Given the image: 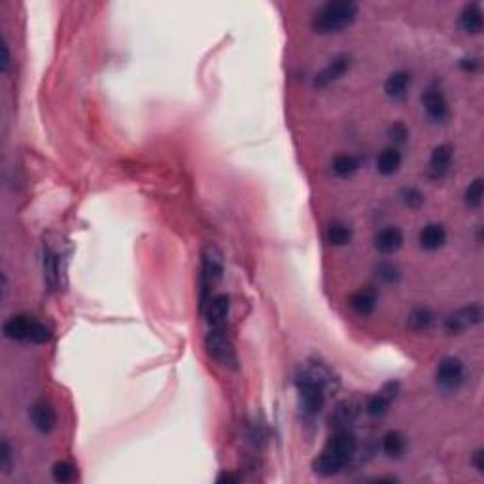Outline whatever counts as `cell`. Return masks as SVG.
I'll use <instances>...</instances> for the list:
<instances>
[{
  "label": "cell",
  "instance_id": "1",
  "mask_svg": "<svg viewBox=\"0 0 484 484\" xmlns=\"http://www.w3.org/2000/svg\"><path fill=\"white\" fill-rule=\"evenodd\" d=\"M358 15V4L340 0V2H327L314 14L312 28L320 35H333L350 27Z\"/></svg>",
  "mask_w": 484,
  "mask_h": 484
},
{
  "label": "cell",
  "instance_id": "2",
  "mask_svg": "<svg viewBox=\"0 0 484 484\" xmlns=\"http://www.w3.org/2000/svg\"><path fill=\"white\" fill-rule=\"evenodd\" d=\"M299 395H301V405L306 416L318 415L325 403V388L320 384L309 371L297 374L295 379Z\"/></svg>",
  "mask_w": 484,
  "mask_h": 484
},
{
  "label": "cell",
  "instance_id": "3",
  "mask_svg": "<svg viewBox=\"0 0 484 484\" xmlns=\"http://www.w3.org/2000/svg\"><path fill=\"white\" fill-rule=\"evenodd\" d=\"M207 350L208 354L218 360L222 365L225 367H235L236 363V356H235V348L231 345L229 340V335L225 331V325H216L212 327L207 335Z\"/></svg>",
  "mask_w": 484,
  "mask_h": 484
},
{
  "label": "cell",
  "instance_id": "4",
  "mask_svg": "<svg viewBox=\"0 0 484 484\" xmlns=\"http://www.w3.org/2000/svg\"><path fill=\"white\" fill-rule=\"evenodd\" d=\"M356 450H358V441L356 437L348 431V429L340 428L335 435L327 441L324 452L327 456H331L335 462H339L343 467H345L354 456H356Z\"/></svg>",
  "mask_w": 484,
  "mask_h": 484
},
{
  "label": "cell",
  "instance_id": "5",
  "mask_svg": "<svg viewBox=\"0 0 484 484\" xmlns=\"http://www.w3.org/2000/svg\"><path fill=\"white\" fill-rule=\"evenodd\" d=\"M437 384L447 390V392H452L456 390L462 381H464V363L462 360H458L454 356H449V358H443L441 363L437 365L435 371Z\"/></svg>",
  "mask_w": 484,
  "mask_h": 484
},
{
  "label": "cell",
  "instance_id": "6",
  "mask_svg": "<svg viewBox=\"0 0 484 484\" xmlns=\"http://www.w3.org/2000/svg\"><path fill=\"white\" fill-rule=\"evenodd\" d=\"M483 318V311L478 304H469V306H464V309H458L456 312H452L444 320V329L450 335H458V333H464L465 329H469L473 325H477Z\"/></svg>",
  "mask_w": 484,
  "mask_h": 484
},
{
  "label": "cell",
  "instance_id": "7",
  "mask_svg": "<svg viewBox=\"0 0 484 484\" xmlns=\"http://www.w3.org/2000/svg\"><path fill=\"white\" fill-rule=\"evenodd\" d=\"M205 259H202V299L207 297L208 290L214 286L220 278H222L223 273V261H222V254L220 250L214 248V246H208L205 250Z\"/></svg>",
  "mask_w": 484,
  "mask_h": 484
},
{
  "label": "cell",
  "instance_id": "8",
  "mask_svg": "<svg viewBox=\"0 0 484 484\" xmlns=\"http://www.w3.org/2000/svg\"><path fill=\"white\" fill-rule=\"evenodd\" d=\"M422 104L424 108H426V112H428V116L433 119V121H444V119L449 118V103H447V98H444V95L441 93V89L429 87L422 95Z\"/></svg>",
  "mask_w": 484,
  "mask_h": 484
},
{
  "label": "cell",
  "instance_id": "9",
  "mask_svg": "<svg viewBox=\"0 0 484 484\" xmlns=\"http://www.w3.org/2000/svg\"><path fill=\"white\" fill-rule=\"evenodd\" d=\"M31 422L40 433H49L57 426V415L53 407L46 401H38L31 408Z\"/></svg>",
  "mask_w": 484,
  "mask_h": 484
},
{
  "label": "cell",
  "instance_id": "10",
  "mask_svg": "<svg viewBox=\"0 0 484 484\" xmlns=\"http://www.w3.org/2000/svg\"><path fill=\"white\" fill-rule=\"evenodd\" d=\"M403 246V231L397 225H388L374 235V248L382 254H395Z\"/></svg>",
  "mask_w": 484,
  "mask_h": 484
},
{
  "label": "cell",
  "instance_id": "11",
  "mask_svg": "<svg viewBox=\"0 0 484 484\" xmlns=\"http://www.w3.org/2000/svg\"><path fill=\"white\" fill-rule=\"evenodd\" d=\"M395 395H397V382H388V384H384L381 392H377V394L369 399V403H367V413L371 416H382L384 413H388V408H390L392 401L395 399Z\"/></svg>",
  "mask_w": 484,
  "mask_h": 484
},
{
  "label": "cell",
  "instance_id": "12",
  "mask_svg": "<svg viewBox=\"0 0 484 484\" xmlns=\"http://www.w3.org/2000/svg\"><path fill=\"white\" fill-rule=\"evenodd\" d=\"M229 297L227 295H216V297H210V301H207V304L202 306V312L207 316L208 324L216 327V325H225V320H227L229 314Z\"/></svg>",
  "mask_w": 484,
  "mask_h": 484
},
{
  "label": "cell",
  "instance_id": "13",
  "mask_svg": "<svg viewBox=\"0 0 484 484\" xmlns=\"http://www.w3.org/2000/svg\"><path fill=\"white\" fill-rule=\"evenodd\" d=\"M350 69V57L348 55H337L327 67H325L318 76L314 78V85L316 87H324L327 83L335 82L346 74V70Z\"/></svg>",
  "mask_w": 484,
  "mask_h": 484
},
{
  "label": "cell",
  "instance_id": "14",
  "mask_svg": "<svg viewBox=\"0 0 484 484\" xmlns=\"http://www.w3.org/2000/svg\"><path fill=\"white\" fill-rule=\"evenodd\" d=\"M377 301H379V291L374 290L373 286H365L361 290L354 291L352 297H350V306H352L356 314L369 316L374 311Z\"/></svg>",
  "mask_w": 484,
  "mask_h": 484
},
{
  "label": "cell",
  "instance_id": "15",
  "mask_svg": "<svg viewBox=\"0 0 484 484\" xmlns=\"http://www.w3.org/2000/svg\"><path fill=\"white\" fill-rule=\"evenodd\" d=\"M452 166V148L449 144L437 146L429 157V174L433 178H443Z\"/></svg>",
  "mask_w": 484,
  "mask_h": 484
},
{
  "label": "cell",
  "instance_id": "16",
  "mask_svg": "<svg viewBox=\"0 0 484 484\" xmlns=\"http://www.w3.org/2000/svg\"><path fill=\"white\" fill-rule=\"evenodd\" d=\"M36 320L28 316H12L4 324V335L12 340H31V333L35 327Z\"/></svg>",
  "mask_w": 484,
  "mask_h": 484
},
{
  "label": "cell",
  "instance_id": "17",
  "mask_svg": "<svg viewBox=\"0 0 484 484\" xmlns=\"http://www.w3.org/2000/svg\"><path fill=\"white\" fill-rule=\"evenodd\" d=\"M408 87H410V74L405 70H395L388 76L386 83H384V91L390 98L394 101H403L407 97Z\"/></svg>",
  "mask_w": 484,
  "mask_h": 484
},
{
  "label": "cell",
  "instance_id": "18",
  "mask_svg": "<svg viewBox=\"0 0 484 484\" xmlns=\"http://www.w3.org/2000/svg\"><path fill=\"white\" fill-rule=\"evenodd\" d=\"M418 241H420V246H422L424 250L433 252V250L441 248L444 242H447V231H444V227L441 223H429V225H426V227L420 231Z\"/></svg>",
  "mask_w": 484,
  "mask_h": 484
},
{
  "label": "cell",
  "instance_id": "19",
  "mask_svg": "<svg viewBox=\"0 0 484 484\" xmlns=\"http://www.w3.org/2000/svg\"><path fill=\"white\" fill-rule=\"evenodd\" d=\"M483 10L478 4H469L462 10L460 14V27L464 28L465 33H471V35H478L483 31Z\"/></svg>",
  "mask_w": 484,
  "mask_h": 484
},
{
  "label": "cell",
  "instance_id": "20",
  "mask_svg": "<svg viewBox=\"0 0 484 484\" xmlns=\"http://www.w3.org/2000/svg\"><path fill=\"white\" fill-rule=\"evenodd\" d=\"M401 161L403 155L397 148H386V150H382V152L379 153V157H377V171L381 174H384V176H390V174L399 171Z\"/></svg>",
  "mask_w": 484,
  "mask_h": 484
},
{
  "label": "cell",
  "instance_id": "21",
  "mask_svg": "<svg viewBox=\"0 0 484 484\" xmlns=\"http://www.w3.org/2000/svg\"><path fill=\"white\" fill-rule=\"evenodd\" d=\"M435 324V314L429 311L428 306H418L407 316L408 329H413L416 333H422L431 329Z\"/></svg>",
  "mask_w": 484,
  "mask_h": 484
},
{
  "label": "cell",
  "instance_id": "22",
  "mask_svg": "<svg viewBox=\"0 0 484 484\" xmlns=\"http://www.w3.org/2000/svg\"><path fill=\"white\" fill-rule=\"evenodd\" d=\"M407 449V439L401 431H388L382 437V450L388 458H401Z\"/></svg>",
  "mask_w": 484,
  "mask_h": 484
},
{
  "label": "cell",
  "instance_id": "23",
  "mask_svg": "<svg viewBox=\"0 0 484 484\" xmlns=\"http://www.w3.org/2000/svg\"><path fill=\"white\" fill-rule=\"evenodd\" d=\"M325 239L333 246H346L348 242L352 241V229L345 225V223L335 222L327 227V233H325Z\"/></svg>",
  "mask_w": 484,
  "mask_h": 484
},
{
  "label": "cell",
  "instance_id": "24",
  "mask_svg": "<svg viewBox=\"0 0 484 484\" xmlns=\"http://www.w3.org/2000/svg\"><path fill=\"white\" fill-rule=\"evenodd\" d=\"M358 413H360V405L356 401H343L337 405V408H335V413H333V422L337 424V426H346V424H350L358 416Z\"/></svg>",
  "mask_w": 484,
  "mask_h": 484
},
{
  "label": "cell",
  "instance_id": "25",
  "mask_svg": "<svg viewBox=\"0 0 484 484\" xmlns=\"http://www.w3.org/2000/svg\"><path fill=\"white\" fill-rule=\"evenodd\" d=\"M358 168H360V161L356 159L354 155H346L345 153V155H337L333 159V173L337 176H343V178L352 176Z\"/></svg>",
  "mask_w": 484,
  "mask_h": 484
},
{
  "label": "cell",
  "instance_id": "26",
  "mask_svg": "<svg viewBox=\"0 0 484 484\" xmlns=\"http://www.w3.org/2000/svg\"><path fill=\"white\" fill-rule=\"evenodd\" d=\"M483 195H484V182L483 178H475L471 182L467 189H465V202L469 205L471 208H478L481 202H483Z\"/></svg>",
  "mask_w": 484,
  "mask_h": 484
},
{
  "label": "cell",
  "instance_id": "27",
  "mask_svg": "<svg viewBox=\"0 0 484 484\" xmlns=\"http://www.w3.org/2000/svg\"><path fill=\"white\" fill-rule=\"evenodd\" d=\"M51 475H53V478H55L57 483H70V481H74V477H76V467L70 464V462H57L55 465H53V469H51Z\"/></svg>",
  "mask_w": 484,
  "mask_h": 484
},
{
  "label": "cell",
  "instance_id": "28",
  "mask_svg": "<svg viewBox=\"0 0 484 484\" xmlns=\"http://www.w3.org/2000/svg\"><path fill=\"white\" fill-rule=\"evenodd\" d=\"M377 275H379L381 280H384L388 284H395L401 278V273H399V269L395 267L394 263H381L377 267Z\"/></svg>",
  "mask_w": 484,
  "mask_h": 484
},
{
  "label": "cell",
  "instance_id": "29",
  "mask_svg": "<svg viewBox=\"0 0 484 484\" xmlns=\"http://www.w3.org/2000/svg\"><path fill=\"white\" fill-rule=\"evenodd\" d=\"M401 199L408 208H418L424 202V193L416 187H405L401 191Z\"/></svg>",
  "mask_w": 484,
  "mask_h": 484
},
{
  "label": "cell",
  "instance_id": "30",
  "mask_svg": "<svg viewBox=\"0 0 484 484\" xmlns=\"http://www.w3.org/2000/svg\"><path fill=\"white\" fill-rule=\"evenodd\" d=\"M49 339H51V329H49L46 324L36 322L35 327H33V333H31V340L36 343V345H44V343H48Z\"/></svg>",
  "mask_w": 484,
  "mask_h": 484
},
{
  "label": "cell",
  "instance_id": "31",
  "mask_svg": "<svg viewBox=\"0 0 484 484\" xmlns=\"http://www.w3.org/2000/svg\"><path fill=\"white\" fill-rule=\"evenodd\" d=\"M388 137L394 140V142H397V144H403L408 137V129L401 121H397V123H394L388 129Z\"/></svg>",
  "mask_w": 484,
  "mask_h": 484
},
{
  "label": "cell",
  "instance_id": "32",
  "mask_svg": "<svg viewBox=\"0 0 484 484\" xmlns=\"http://www.w3.org/2000/svg\"><path fill=\"white\" fill-rule=\"evenodd\" d=\"M10 458H12V450H10V444L8 441H2V467L8 471V465H10Z\"/></svg>",
  "mask_w": 484,
  "mask_h": 484
},
{
  "label": "cell",
  "instance_id": "33",
  "mask_svg": "<svg viewBox=\"0 0 484 484\" xmlns=\"http://www.w3.org/2000/svg\"><path fill=\"white\" fill-rule=\"evenodd\" d=\"M8 69H10V49L4 40L2 42V72H8Z\"/></svg>",
  "mask_w": 484,
  "mask_h": 484
},
{
  "label": "cell",
  "instance_id": "34",
  "mask_svg": "<svg viewBox=\"0 0 484 484\" xmlns=\"http://www.w3.org/2000/svg\"><path fill=\"white\" fill-rule=\"evenodd\" d=\"M483 458H484L483 450H477V452L473 454V465H475V469H477L478 473H483V471H484Z\"/></svg>",
  "mask_w": 484,
  "mask_h": 484
},
{
  "label": "cell",
  "instance_id": "35",
  "mask_svg": "<svg viewBox=\"0 0 484 484\" xmlns=\"http://www.w3.org/2000/svg\"><path fill=\"white\" fill-rule=\"evenodd\" d=\"M225 481H227V483H229V481H233V483H236L239 478L233 477V475H222V477L218 478V483H225Z\"/></svg>",
  "mask_w": 484,
  "mask_h": 484
}]
</instances>
